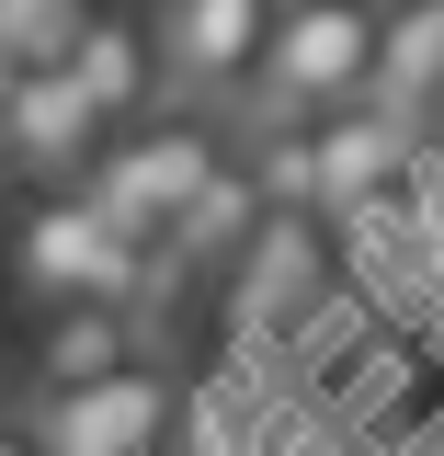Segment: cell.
Returning a JSON list of instances; mask_svg holds the SVG:
<instances>
[{
	"label": "cell",
	"instance_id": "9",
	"mask_svg": "<svg viewBox=\"0 0 444 456\" xmlns=\"http://www.w3.org/2000/svg\"><path fill=\"white\" fill-rule=\"evenodd\" d=\"M125 354H149V320L125 297H57L46 331H35V388H80V377H103Z\"/></svg>",
	"mask_w": 444,
	"mask_h": 456
},
{
	"label": "cell",
	"instance_id": "8",
	"mask_svg": "<svg viewBox=\"0 0 444 456\" xmlns=\"http://www.w3.org/2000/svg\"><path fill=\"white\" fill-rule=\"evenodd\" d=\"M80 92H92V114L103 126H125V114L160 103V35L149 23H125V12H80V35H69V57H57Z\"/></svg>",
	"mask_w": 444,
	"mask_h": 456
},
{
	"label": "cell",
	"instance_id": "2",
	"mask_svg": "<svg viewBox=\"0 0 444 456\" xmlns=\"http://www.w3.org/2000/svg\"><path fill=\"white\" fill-rule=\"evenodd\" d=\"M217 160L228 149H217L206 114H125V137L103 126V149L80 160V194H92L125 240H160V228L182 217V194H194Z\"/></svg>",
	"mask_w": 444,
	"mask_h": 456
},
{
	"label": "cell",
	"instance_id": "11",
	"mask_svg": "<svg viewBox=\"0 0 444 456\" xmlns=\"http://www.w3.org/2000/svg\"><path fill=\"white\" fill-rule=\"evenodd\" d=\"M0 456H46V434L35 422H0Z\"/></svg>",
	"mask_w": 444,
	"mask_h": 456
},
{
	"label": "cell",
	"instance_id": "12",
	"mask_svg": "<svg viewBox=\"0 0 444 456\" xmlns=\"http://www.w3.org/2000/svg\"><path fill=\"white\" fill-rule=\"evenodd\" d=\"M12 80H23V57H12V35H0V92H12Z\"/></svg>",
	"mask_w": 444,
	"mask_h": 456
},
{
	"label": "cell",
	"instance_id": "4",
	"mask_svg": "<svg viewBox=\"0 0 444 456\" xmlns=\"http://www.w3.org/2000/svg\"><path fill=\"white\" fill-rule=\"evenodd\" d=\"M171 377L149 365V354H125V365H103V377H80V388H46V411H35V434H46V456H160L171 445Z\"/></svg>",
	"mask_w": 444,
	"mask_h": 456
},
{
	"label": "cell",
	"instance_id": "1",
	"mask_svg": "<svg viewBox=\"0 0 444 456\" xmlns=\"http://www.w3.org/2000/svg\"><path fill=\"white\" fill-rule=\"evenodd\" d=\"M376 80V0H274V35H262V126H296L319 103H353Z\"/></svg>",
	"mask_w": 444,
	"mask_h": 456
},
{
	"label": "cell",
	"instance_id": "5",
	"mask_svg": "<svg viewBox=\"0 0 444 456\" xmlns=\"http://www.w3.org/2000/svg\"><path fill=\"white\" fill-rule=\"evenodd\" d=\"M410 149H422V126L410 114H388V103H319L308 114V194L331 206V217H353L365 194H388L399 171H410Z\"/></svg>",
	"mask_w": 444,
	"mask_h": 456
},
{
	"label": "cell",
	"instance_id": "3",
	"mask_svg": "<svg viewBox=\"0 0 444 456\" xmlns=\"http://www.w3.org/2000/svg\"><path fill=\"white\" fill-rule=\"evenodd\" d=\"M12 274L23 297H125L137 308V285H149V240H125V228L92 206V194H35L23 217H12Z\"/></svg>",
	"mask_w": 444,
	"mask_h": 456
},
{
	"label": "cell",
	"instance_id": "6",
	"mask_svg": "<svg viewBox=\"0 0 444 456\" xmlns=\"http://www.w3.org/2000/svg\"><path fill=\"white\" fill-rule=\"evenodd\" d=\"M274 0H160V69L182 92H251Z\"/></svg>",
	"mask_w": 444,
	"mask_h": 456
},
{
	"label": "cell",
	"instance_id": "7",
	"mask_svg": "<svg viewBox=\"0 0 444 456\" xmlns=\"http://www.w3.org/2000/svg\"><path fill=\"white\" fill-rule=\"evenodd\" d=\"M0 149L23 171H80L103 149V114H92V92H80L57 57H23V80L0 92Z\"/></svg>",
	"mask_w": 444,
	"mask_h": 456
},
{
	"label": "cell",
	"instance_id": "10",
	"mask_svg": "<svg viewBox=\"0 0 444 456\" xmlns=\"http://www.w3.org/2000/svg\"><path fill=\"white\" fill-rule=\"evenodd\" d=\"M251 228H262V183H251V160H217L194 194H182V217L160 228V251L171 263H228Z\"/></svg>",
	"mask_w": 444,
	"mask_h": 456
}]
</instances>
